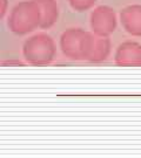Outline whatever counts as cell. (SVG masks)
<instances>
[{
  "label": "cell",
  "instance_id": "8992f818",
  "mask_svg": "<svg viewBox=\"0 0 141 158\" xmlns=\"http://www.w3.org/2000/svg\"><path fill=\"white\" fill-rule=\"evenodd\" d=\"M125 31L133 36H141V5H130L120 12Z\"/></svg>",
  "mask_w": 141,
  "mask_h": 158
},
{
  "label": "cell",
  "instance_id": "5b68a950",
  "mask_svg": "<svg viewBox=\"0 0 141 158\" xmlns=\"http://www.w3.org/2000/svg\"><path fill=\"white\" fill-rule=\"evenodd\" d=\"M115 63L120 67H140L141 45L134 41H126L118 47Z\"/></svg>",
  "mask_w": 141,
  "mask_h": 158
},
{
  "label": "cell",
  "instance_id": "7a4b0ae2",
  "mask_svg": "<svg viewBox=\"0 0 141 158\" xmlns=\"http://www.w3.org/2000/svg\"><path fill=\"white\" fill-rule=\"evenodd\" d=\"M93 35L94 34L81 28L66 29L60 38V48L62 54L73 61H87Z\"/></svg>",
  "mask_w": 141,
  "mask_h": 158
},
{
  "label": "cell",
  "instance_id": "9c48e42d",
  "mask_svg": "<svg viewBox=\"0 0 141 158\" xmlns=\"http://www.w3.org/2000/svg\"><path fill=\"white\" fill-rule=\"evenodd\" d=\"M71 7L77 12H84L92 8L96 0H68Z\"/></svg>",
  "mask_w": 141,
  "mask_h": 158
},
{
  "label": "cell",
  "instance_id": "ba28073f",
  "mask_svg": "<svg viewBox=\"0 0 141 158\" xmlns=\"http://www.w3.org/2000/svg\"><path fill=\"white\" fill-rule=\"evenodd\" d=\"M41 10V23L40 27L47 29L56 23L59 18V8L55 0H34Z\"/></svg>",
  "mask_w": 141,
  "mask_h": 158
},
{
  "label": "cell",
  "instance_id": "6da1fadb",
  "mask_svg": "<svg viewBox=\"0 0 141 158\" xmlns=\"http://www.w3.org/2000/svg\"><path fill=\"white\" fill-rule=\"evenodd\" d=\"M41 10L34 1H21L12 10L8 18V28L17 35H25L40 27Z\"/></svg>",
  "mask_w": 141,
  "mask_h": 158
},
{
  "label": "cell",
  "instance_id": "3957f363",
  "mask_svg": "<svg viewBox=\"0 0 141 158\" xmlns=\"http://www.w3.org/2000/svg\"><path fill=\"white\" fill-rule=\"evenodd\" d=\"M23 53L25 60L33 66L48 64L55 55V44L48 34H35L25 41Z\"/></svg>",
  "mask_w": 141,
  "mask_h": 158
},
{
  "label": "cell",
  "instance_id": "30bf717a",
  "mask_svg": "<svg viewBox=\"0 0 141 158\" xmlns=\"http://www.w3.org/2000/svg\"><path fill=\"white\" fill-rule=\"evenodd\" d=\"M6 10H7V0H0V18L5 17Z\"/></svg>",
  "mask_w": 141,
  "mask_h": 158
},
{
  "label": "cell",
  "instance_id": "52a82bcc",
  "mask_svg": "<svg viewBox=\"0 0 141 158\" xmlns=\"http://www.w3.org/2000/svg\"><path fill=\"white\" fill-rule=\"evenodd\" d=\"M109 53H111V41L108 36H99L94 34L87 61L93 63L102 62L108 57Z\"/></svg>",
  "mask_w": 141,
  "mask_h": 158
},
{
  "label": "cell",
  "instance_id": "277c9868",
  "mask_svg": "<svg viewBox=\"0 0 141 158\" xmlns=\"http://www.w3.org/2000/svg\"><path fill=\"white\" fill-rule=\"evenodd\" d=\"M117 14L109 6H99L90 14V28L99 36H109L117 29Z\"/></svg>",
  "mask_w": 141,
  "mask_h": 158
}]
</instances>
